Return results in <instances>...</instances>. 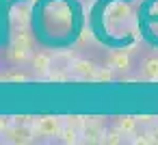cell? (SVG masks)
<instances>
[{"instance_id": "cell-9", "label": "cell", "mask_w": 158, "mask_h": 145, "mask_svg": "<svg viewBox=\"0 0 158 145\" xmlns=\"http://www.w3.org/2000/svg\"><path fill=\"white\" fill-rule=\"evenodd\" d=\"M11 134H13V139H11V141H15V143H18V141H20V143L31 141V132H28L26 128H18V130H13Z\"/></svg>"}, {"instance_id": "cell-5", "label": "cell", "mask_w": 158, "mask_h": 145, "mask_svg": "<svg viewBox=\"0 0 158 145\" xmlns=\"http://www.w3.org/2000/svg\"><path fill=\"white\" fill-rule=\"evenodd\" d=\"M63 130V123L59 117H41L37 121V134L41 136H59Z\"/></svg>"}, {"instance_id": "cell-4", "label": "cell", "mask_w": 158, "mask_h": 145, "mask_svg": "<svg viewBox=\"0 0 158 145\" xmlns=\"http://www.w3.org/2000/svg\"><path fill=\"white\" fill-rule=\"evenodd\" d=\"M31 69H33V76H37V78L48 76L52 69V56L46 52H35L31 59Z\"/></svg>"}, {"instance_id": "cell-8", "label": "cell", "mask_w": 158, "mask_h": 145, "mask_svg": "<svg viewBox=\"0 0 158 145\" xmlns=\"http://www.w3.org/2000/svg\"><path fill=\"white\" fill-rule=\"evenodd\" d=\"M115 126H117V130H119V132H123V134H130V132H134V128H136V121H134L132 117H117Z\"/></svg>"}, {"instance_id": "cell-7", "label": "cell", "mask_w": 158, "mask_h": 145, "mask_svg": "<svg viewBox=\"0 0 158 145\" xmlns=\"http://www.w3.org/2000/svg\"><path fill=\"white\" fill-rule=\"evenodd\" d=\"M2 80H7V82H28L31 80V74L22 72L20 67H11L7 74H2Z\"/></svg>"}, {"instance_id": "cell-3", "label": "cell", "mask_w": 158, "mask_h": 145, "mask_svg": "<svg viewBox=\"0 0 158 145\" xmlns=\"http://www.w3.org/2000/svg\"><path fill=\"white\" fill-rule=\"evenodd\" d=\"M7 59H9V63H11L13 67H24V65H28V63H31V59H33V50H31L26 44L15 41V46H11V48H9Z\"/></svg>"}, {"instance_id": "cell-2", "label": "cell", "mask_w": 158, "mask_h": 145, "mask_svg": "<svg viewBox=\"0 0 158 145\" xmlns=\"http://www.w3.org/2000/svg\"><path fill=\"white\" fill-rule=\"evenodd\" d=\"M106 67L110 72H117V74H128L132 69V56L128 52H121V50H115L106 56Z\"/></svg>"}, {"instance_id": "cell-1", "label": "cell", "mask_w": 158, "mask_h": 145, "mask_svg": "<svg viewBox=\"0 0 158 145\" xmlns=\"http://www.w3.org/2000/svg\"><path fill=\"white\" fill-rule=\"evenodd\" d=\"M136 76L141 80H147V82H156L158 80V54H147L139 61V69H136Z\"/></svg>"}, {"instance_id": "cell-6", "label": "cell", "mask_w": 158, "mask_h": 145, "mask_svg": "<svg viewBox=\"0 0 158 145\" xmlns=\"http://www.w3.org/2000/svg\"><path fill=\"white\" fill-rule=\"evenodd\" d=\"M95 65L91 63V61H87V59H78L74 65H72V72H74V76H78V78H91L93 74H95Z\"/></svg>"}]
</instances>
